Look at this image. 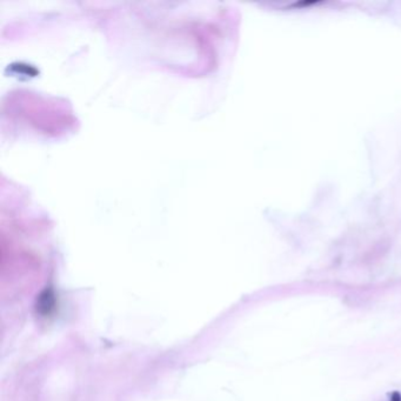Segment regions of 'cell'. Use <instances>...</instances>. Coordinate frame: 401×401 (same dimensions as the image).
<instances>
[{
  "label": "cell",
  "instance_id": "obj_1",
  "mask_svg": "<svg viewBox=\"0 0 401 401\" xmlns=\"http://www.w3.org/2000/svg\"><path fill=\"white\" fill-rule=\"evenodd\" d=\"M55 295L51 288H46L39 295L38 303H37V310L44 317L50 316L55 309Z\"/></svg>",
  "mask_w": 401,
  "mask_h": 401
}]
</instances>
